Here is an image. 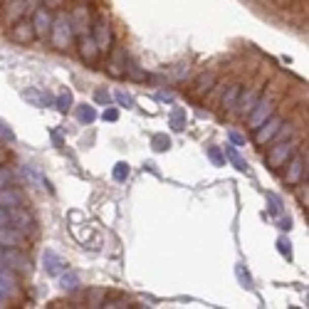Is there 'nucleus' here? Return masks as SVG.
Returning <instances> with one entry per match:
<instances>
[{
    "label": "nucleus",
    "instance_id": "obj_1",
    "mask_svg": "<svg viewBox=\"0 0 309 309\" xmlns=\"http://www.w3.org/2000/svg\"><path fill=\"white\" fill-rule=\"evenodd\" d=\"M75 38H77V32H75V27H72V22H70V15H67V13H57V18H52V30H50L52 45L64 52V50L72 47Z\"/></svg>",
    "mask_w": 309,
    "mask_h": 309
},
{
    "label": "nucleus",
    "instance_id": "obj_2",
    "mask_svg": "<svg viewBox=\"0 0 309 309\" xmlns=\"http://www.w3.org/2000/svg\"><path fill=\"white\" fill-rule=\"evenodd\" d=\"M274 104H277L274 94H265V97L257 99L255 109H252L250 114H248V126H250L252 131H255V129H257L262 121H267V119L274 114Z\"/></svg>",
    "mask_w": 309,
    "mask_h": 309
},
{
    "label": "nucleus",
    "instance_id": "obj_3",
    "mask_svg": "<svg viewBox=\"0 0 309 309\" xmlns=\"http://www.w3.org/2000/svg\"><path fill=\"white\" fill-rule=\"evenodd\" d=\"M297 151V141H282V144H277V146H272L270 154H267V166H270L272 171H280L287 161H290V156Z\"/></svg>",
    "mask_w": 309,
    "mask_h": 309
},
{
    "label": "nucleus",
    "instance_id": "obj_4",
    "mask_svg": "<svg viewBox=\"0 0 309 309\" xmlns=\"http://www.w3.org/2000/svg\"><path fill=\"white\" fill-rule=\"evenodd\" d=\"M299 181H307V158L292 154L290 161L285 163V183L287 186H297Z\"/></svg>",
    "mask_w": 309,
    "mask_h": 309
},
{
    "label": "nucleus",
    "instance_id": "obj_5",
    "mask_svg": "<svg viewBox=\"0 0 309 309\" xmlns=\"http://www.w3.org/2000/svg\"><path fill=\"white\" fill-rule=\"evenodd\" d=\"M0 262L20 274L30 272V260L20 252V248H0Z\"/></svg>",
    "mask_w": 309,
    "mask_h": 309
},
{
    "label": "nucleus",
    "instance_id": "obj_6",
    "mask_svg": "<svg viewBox=\"0 0 309 309\" xmlns=\"http://www.w3.org/2000/svg\"><path fill=\"white\" fill-rule=\"evenodd\" d=\"M280 126H282V116L272 114L267 121H262V124L255 129V144H257V146H265V144H270L272 139H274V134L280 131Z\"/></svg>",
    "mask_w": 309,
    "mask_h": 309
},
{
    "label": "nucleus",
    "instance_id": "obj_7",
    "mask_svg": "<svg viewBox=\"0 0 309 309\" xmlns=\"http://www.w3.org/2000/svg\"><path fill=\"white\" fill-rule=\"evenodd\" d=\"M32 27H35V38H40V40L50 38V30H52L50 8H35L32 10Z\"/></svg>",
    "mask_w": 309,
    "mask_h": 309
},
{
    "label": "nucleus",
    "instance_id": "obj_8",
    "mask_svg": "<svg viewBox=\"0 0 309 309\" xmlns=\"http://www.w3.org/2000/svg\"><path fill=\"white\" fill-rule=\"evenodd\" d=\"M77 50H79V57L84 59L87 64H97L101 50L97 47V42H94V38H92L89 32H84V35L77 38Z\"/></svg>",
    "mask_w": 309,
    "mask_h": 309
},
{
    "label": "nucleus",
    "instance_id": "obj_9",
    "mask_svg": "<svg viewBox=\"0 0 309 309\" xmlns=\"http://www.w3.org/2000/svg\"><path fill=\"white\" fill-rule=\"evenodd\" d=\"M10 38L20 42V45H30L35 40V27H32V20L27 18H18L15 25L10 27Z\"/></svg>",
    "mask_w": 309,
    "mask_h": 309
},
{
    "label": "nucleus",
    "instance_id": "obj_10",
    "mask_svg": "<svg viewBox=\"0 0 309 309\" xmlns=\"http://www.w3.org/2000/svg\"><path fill=\"white\" fill-rule=\"evenodd\" d=\"M92 30H94L92 38H94L99 50H109V47H112V27H109V20L104 18V15H97Z\"/></svg>",
    "mask_w": 309,
    "mask_h": 309
},
{
    "label": "nucleus",
    "instance_id": "obj_11",
    "mask_svg": "<svg viewBox=\"0 0 309 309\" xmlns=\"http://www.w3.org/2000/svg\"><path fill=\"white\" fill-rule=\"evenodd\" d=\"M42 267H45L47 274L59 277L62 272L67 270V260H64V257H59L55 250H45V252H42Z\"/></svg>",
    "mask_w": 309,
    "mask_h": 309
},
{
    "label": "nucleus",
    "instance_id": "obj_12",
    "mask_svg": "<svg viewBox=\"0 0 309 309\" xmlns=\"http://www.w3.org/2000/svg\"><path fill=\"white\" fill-rule=\"evenodd\" d=\"M70 22H72V27H75V32H77V35L89 32V27H92V20H89V8L77 5V8L70 13Z\"/></svg>",
    "mask_w": 309,
    "mask_h": 309
},
{
    "label": "nucleus",
    "instance_id": "obj_13",
    "mask_svg": "<svg viewBox=\"0 0 309 309\" xmlns=\"http://www.w3.org/2000/svg\"><path fill=\"white\" fill-rule=\"evenodd\" d=\"M10 225H13L15 230H20L22 235H30V232H35V218L27 211H22V208H15V211H13V218H10Z\"/></svg>",
    "mask_w": 309,
    "mask_h": 309
},
{
    "label": "nucleus",
    "instance_id": "obj_14",
    "mask_svg": "<svg viewBox=\"0 0 309 309\" xmlns=\"http://www.w3.org/2000/svg\"><path fill=\"white\" fill-rule=\"evenodd\" d=\"M13 294H18V280H15V274L10 267H5L3 262H0V297H13Z\"/></svg>",
    "mask_w": 309,
    "mask_h": 309
},
{
    "label": "nucleus",
    "instance_id": "obj_15",
    "mask_svg": "<svg viewBox=\"0 0 309 309\" xmlns=\"http://www.w3.org/2000/svg\"><path fill=\"white\" fill-rule=\"evenodd\" d=\"M25 235L15 230L13 225H0V248H22Z\"/></svg>",
    "mask_w": 309,
    "mask_h": 309
},
{
    "label": "nucleus",
    "instance_id": "obj_16",
    "mask_svg": "<svg viewBox=\"0 0 309 309\" xmlns=\"http://www.w3.org/2000/svg\"><path fill=\"white\" fill-rule=\"evenodd\" d=\"M257 99H260V92L257 89H245V92H240V97H237V104H235V109L240 112V116H248L255 109V104H257Z\"/></svg>",
    "mask_w": 309,
    "mask_h": 309
},
{
    "label": "nucleus",
    "instance_id": "obj_17",
    "mask_svg": "<svg viewBox=\"0 0 309 309\" xmlns=\"http://www.w3.org/2000/svg\"><path fill=\"white\" fill-rule=\"evenodd\" d=\"M0 205L8 208V211H15V208L22 205V193H20L18 188H13V186L0 188Z\"/></svg>",
    "mask_w": 309,
    "mask_h": 309
},
{
    "label": "nucleus",
    "instance_id": "obj_18",
    "mask_svg": "<svg viewBox=\"0 0 309 309\" xmlns=\"http://www.w3.org/2000/svg\"><path fill=\"white\" fill-rule=\"evenodd\" d=\"M124 64H126V52L116 47L114 52H112V59L107 62V72H109L112 77H116V79L124 77Z\"/></svg>",
    "mask_w": 309,
    "mask_h": 309
},
{
    "label": "nucleus",
    "instance_id": "obj_19",
    "mask_svg": "<svg viewBox=\"0 0 309 309\" xmlns=\"http://www.w3.org/2000/svg\"><path fill=\"white\" fill-rule=\"evenodd\" d=\"M22 99H25V101H30L32 107H40V109L52 104V97H50L47 92H40V89H35V87L25 89V92H22Z\"/></svg>",
    "mask_w": 309,
    "mask_h": 309
},
{
    "label": "nucleus",
    "instance_id": "obj_20",
    "mask_svg": "<svg viewBox=\"0 0 309 309\" xmlns=\"http://www.w3.org/2000/svg\"><path fill=\"white\" fill-rule=\"evenodd\" d=\"M223 156L230 161V163L235 166V168H237V171L248 174V168H250V166H248V161H245L243 156L237 154V149H235V146H230V144H228V146H223Z\"/></svg>",
    "mask_w": 309,
    "mask_h": 309
},
{
    "label": "nucleus",
    "instance_id": "obj_21",
    "mask_svg": "<svg viewBox=\"0 0 309 309\" xmlns=\"http://www.w3.org/2000/svg\"><path fill=\"white\" fill-rule=\"evenodd\" d=\"M240 92H243V89H240V84H230V87L225 89V94H223V99H220V104H223V109H225V112H232V109H235Z\"/></svg>",
    "mask_w": 309,
    "mask_h": 309
},
{
    "label": "nucleus",
    "instance_id": "obj_22",
    "mask_svg": "<svg viewBox=\"0 0 309 309\" xmlns=\"http://www.w3.org/2000/svg\"><path fill=\"white\" fill-rule=\"evenodd\" d=\"M22 176H25V178H27L35 188H40V191H50V183H47V181H45V178H42L32 166H22Z\"/></svg>",
    "mask_w": 309,
    "mask_h": 309
},
{
    "label": "nucleus",
    "instance_id": "obj_23",
    "mask_svg": "<svg viewBox=\"0 0 309 309\" xmlns=\"http://www.w3.org/2000/svg\"><path fill=\"white\" fill-rule=\"evenodd\" d=\"M59 287L64 292H75L79 287V274L75 270H64L59 274Z\"/></svg>",
    "mask_w": 309,
    "mask_h": 309
},
{
    "label": "nucleus",
    "instance_id": "obj_24",
    "mask_svg": "<svg viewBox=\"0 0 309 309\" xmlns=\"http://www.w3.org/2000/svg\"><path fill=\"white\" fill-rule=\"evenodd\" d=\"M215 84H218V75L215 72H203L195 79V92H211Z\"/></svg>",
    "mask_w": 309,
    "mask_h": 309
},
{
    "label": "nucleus",
    "instance_id": "obj_25",
    "mask_svg": "<svg viewBox=\"0 0 309 309\" xmlns=\"http://www.w3.org/2000/svg\"><path fill=\"white\" fill-rule=\"evenodd\" d=\"M186 124H188V116H186V109L176 107L174 112H171V129H174V131H183V129H186Z\"/></svg>",
    "mask_w": 309,
    "mask_h": 309
},
{
    "label": "nucleus",
    "instance_id": "obj_26",
    "mask_svg": "<svg viewBox=\"0 0 309 309\" xmlns=\"http://www.w3.org/2000/svg\"><path fill=\"white\" fill-rule=\"evenodd\" d=\"M124 75H126V77H131V79H136V82H144V79H146L144 70L136 64L134 59H126V64H124Z\"/></svg>",
    "mask_w": 309,
    "mask_h": 309
},
{
    "label": "nucleus",
    "instance_id": "obj_27",
    "mask_svg": "<svg viewBox=\"0 0 309 309\" xmlns=\"http://www.w3.org/2000/svg\"><path fill=\"white\" fill-rule=\"evenodd\" d=\"M235 277H237V282H240L245 290H252V277H250V272L245 270V265H243V262H237V265H235Z\"/></svg>",
    "mask_w": 309,
    "mask_h": 309
},
{
    "label": "nucleus",
    "instance_id": "obj_28",
    "mask_svg": "<svg viewBox=\"0 0 309 309\" xmlns=\"http://www.w3.org/2000/svg\"><path fill=\"white\" fill-rule=\"evenodd\" d=\"M55 107H57L59 112H70L72 109V92L70 89H62L55 99Z\"/></svg>",
    "mask_w": 309,
    "mask_h": 309
},
{
    "label": "nucleus",
    "instance_id": "obj_29",
    "mask_svg": "<svg viewBox=\"0 0 309 309\" xmlns=\"http://www.w3.org/2000/svg\"><path fill=\"white\" fill-rule=\"evenodd\" d=\"M151 146H154V151L163 154V151H168V149H171V139H168L166 134H154V136H151Z\"/></svg>",
    "mask_w": 309,
    "mask_h": 309
},
{
    "label": "nucleus",
    "instance_id": "obj_30",
    "mask_svg": "<svg viewBox=\"0 0 309 309\" xmlns=\"http://www.w3.org/2000/svg\"><path fill=\"white\" fill-rule=\"evenodd\" d=\"M265 198H267V211L272 213V215H282V200H280V195L277 193H265Z\"/></svg>",
    "mask_w": 309,
    "mask_h": 309
},
{
    "label": "nucleus",
    "instance_id": "obj_31",
    "mask_svg": "<svg viewBox=\"0 0 309 309\" xmlns=\"http://www.w3.org/2000/svg\"><path fill=\"white\" fill-rule=\"evenodd\" d=\"M25 10H27V0H13V5L8 8V15L18 20V18H22Z\"/></svg>",
    "mask_w": 309,
    "mask_h": 309
},
{
    "label": "nucleus",
    "instance_id": "obj_32",
    "mask_svg": "<svg viewBox=\"0 0 309 309\" xmlns=\"http://www.w3.org/2000/svg\"><path fill=\"white\" fill-rule=\"evenodd\" d=\"M94 119H97V112H94L92 107H87V104L79 107V121H82V124H92Z\"/></svg>",
    "mask_w": 309,
    "mask_h": 309
},
{
    "label": "nucleus",
    "instance_id": "obj_33",
    "mask_svg": "<svg viewBox=\"0 0 309 309\" xmlns=\"http://www.w3.org/2000/svg\"><path fill=\"white\" fill-rule=\"evenodd\" d=\"M208 156H211V161L215 166H225V156L220 151V146H211V149H208Z\"/></svg>",
    "mask_w": 309,
    "mask_h": 309
},
{
    "label": "nucleus",
    "instance_id": "obj_34",
    "mask_svg": "<svg viewBox=\"0 0 309 309\" xmlns=\"http://www.w3.org/2000/svg\"><path fill=\"white\" fill-rule=\"evenodd\" d=\"M277 250L282 252L287 260H292V243L287 240V237H280V240H277Z\"/></svg>",
    "mask_w": 309,
    "mask_h": 309
},
{
    "label": "nucleus",
    "instance_id": "obj_35",
    "mask_svg": "<svg viewBox=\"0 0 309 309\" xmlns=\"http://www.w3.org/2000/svg\"><path fill=\"white\" fill-rule=\"evenodd\" d=\"M94 101L101 104V107H109V104H112V94H109L107 89H97V92H94Z\"/></svg>",
    "mask_w": 309,
    "mask_h": 309
},
{
    "label": "nucleus",
    "instance_id": "obj_36",
    "mask_svg": "<svg viewBox=\"0 0 309 309\" xmlns=\"http://www.w3.org/2000/svg\"><path fill=\"white\" fill-rule=\"evenodd\" d=\"M10 183H13V171L8 166H0V188H5Z\"/></svg>",
    "mask_w": 309,
    "mask_h": 309
},
{
    "label": "nucleus",
    "instance_id": "obj_37",
    "mask_svg": "<svg viewBox=\"0 0 309 309\" xmlns=\"http://www.w3.org/2000/svg\"><path fill=\"white\" fill-rule=\"evenodd\" d=\"M114 178L116 181H126V178H129V166H126L124 161L114 166Z\"/></svg>",
    "mask_w": 309,
    "mask_h": 309
},
{
    "label": "nucleus",
    "instance_id": "obj_38",
    "mask_svg": "<svg viewBox=\"0 0 309 309\" xmlns=\"http://www.w3.org/2000/svg\"><path fill=\"white\" fill-rule=\"evenodd\" d=\"M116 101H119L121 107H126V109H129V107H134V97H131V94H126V92H116Z\"/></svg>",
    "mask_w": 309,
    "mask_h": 309
},
{
    "label": "nucleus",
    "instance_id": "obj_39",
    "mask_svg": "<svg viewBox=\"0 0 309 309\" xmlns=\"http://www.w3.org/2000/svg\"><path fill=\"white\" fill-rule=\"evenodd\" d=\"M0 139H5V141H15V134H13V129H10V126H5L3 121H0Z\"/></svg>",
    "mask_w": 309,
    "mask_h": 309
},
{
    "label": "nucleus",
    "instance_id": "obj_40",
    "mask_svg": "<svg viewBox=\"0 0 309 309\" xmlns=\"http://www.w3.org/2000/svg\"><path fill=\"white\" fill-rule=\"evenodd\" d=\"M228 136H230V141H232V146H245V136L243 134H237V131H228Z\"/></svg>",
    "mask_w": 309,
    "mask_h": 309
},
{
    "label": "nucleus",
    "instance_id": "obj_41",
    "mask_svg": "<svg viewBox=\"0 0 309 309\" xmlns=\"http://www.w3.org/2000/svg\"><path fill=\"white\" fill-rule=\"evenodd\" d=\"M10 218H13V211L0 205V225H10Z\"/></svg>",
    "mask_w": 309,
    "mask_h": 309
},
{
    "label": "nucleus",
    "instance_id": "obj_42",
    "mask_svg": "<svg viewBox=\"0 0 309 309\" xmlns=\"http://www.w3.org/2000/svg\"><path fill=\"white\" fill-rule=\"evenodd\" d=\"M101 119H104V121H116V119H119V112H116V109H104Z\"/></svg>",
    "mask_w": 309,
    "mask_h": 309
},
{
    "label": "nucleus",
    "instance_id": "obj_43",
    "mask_svg": "<svg viewBox=\"0 0 309 309\" xmlns=\"http://www.w3.org/2000/svg\"><path fill=\"white\" fill-rule=\"evenodd\" d=\"M277 225H280L282 230H290V228H292V218H290V215H285V218H280V220H277Z\"/></svg>",
    "mask_w": 309,
    "mask_h": 309
},
{
    "label": "nucleus",
    "instance_id": "obj_44",
    "mask_svg": "<svg viewBox=\"0 0 309 309\" xmlns=\"http://www.w3.org/2000/svg\"><path fill=\"white\" fill-rule=\"evenodd\" d=\"M101 307H109V309H121V307H129V304H126V302H121V299H119V302H104V304H101Z\"/></svg>",
    "mask_w": 309,
    "mask_h": 309
},
{
    "label": "nucleus",
    "instance_id": "obj_45",
    "mask_svg": "<svg viewBox=\"0 0 309 309\" xmlns=\"http://www.w3.org/2000/svg\"><path fill=\"white\" fill-rule=\"evenodd\" d=\"M297 198H299V203H304V208H307V183H304V191H302V188L297 191Z\"/></svg>",
    "mask_w": 309,
    "mask_h": 309
},
{
    "label": "nucleus",
    "instance_id": "obj_46",
    "mask_svg": "<svg viewBox=\"0 0 309 309\" xmlns=\"http://www.w3.org/2000/svg\"><path fill=\"white\" fill-rule=\"evenodd\" d=\"M42 3H45V8H59L64 0H42Z\"/></svg>",
    "mask_w": 309,
    "mask_h": 309
},
{
    "label": "nucleus",
    "instance_id": "obj_47",
    "mask_svg": "<svg viewBox=\"0 0 309 309\" xmlns=\"http://www.w3.org/2000/svg\"><path fill=\"white\" fill-rule=\"evenodd\" d=\"M158 99H161V101H174V94H171V92H161Z\"/></svg>",
    "mask_w": 309,
    "mask_h": 309
},
{
    "label": "nucleus",
    "instance_id": "obj_48",
    "mask_svg": "<svg viewBox=\"0 0 309 309\" xmlns=\"http://www.w3.org/2000/svg\"><path fill=\"white\" fill-rule=\"evenodd\" d=\"M52 141H55V146H62V136L57 131H52Z\"/></svg>",
    "mask_w": 309,
    "mask_h": 309
},
{
    "label": "nucleus",
    "instance_id": "obj_49",
    "mask_svg": "<svg viewBox=\"0 0 309 309\" xmlns=\"http://www.w3.org/2000/svg\"><path fill=\"white\" fill-rule=\"evenodd\" d=\"M3 302H5V297H0V307H5V304H3Z\"/></svg>",
    "mask_w": 309,
    "mask_h": 309
}]
</instances>
